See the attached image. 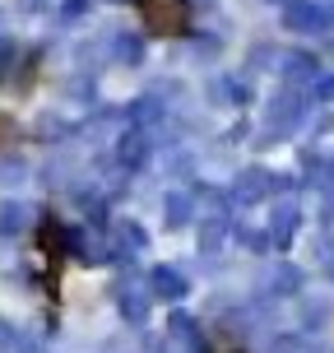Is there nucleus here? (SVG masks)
<instances>
[{"instance_id":"obj_1","label":"nucleus","mask_w":334,"mask_h":353,"mask_svg":"<svg viewBox=\"0 0 334 353\" xmlns=\"http://www.w3.org/2000/svg\"><path fill=\"white\" fill-rule=\"evenodd\" d=\"M135 10L154 37H181L191 28V0H135Z\"/></svg>"}]
</instances>
